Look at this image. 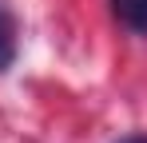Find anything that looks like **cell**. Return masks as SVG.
Wrapping results in <instances>:
<instances>
[{"label": "cell", "mask_w": 147, "mask_h": 143, "mask_svg": "<svg viewBox=\"0 0 147 143\" xmlns=\"http://www.w3.org/2000/svg\"><path fill=\"white\" fill-rule=\"evenodd\" d=\"M20 28H16V16H12V8L0 0V76L16 64V48H20Z\"/></svg>", "instance_id": "6da1fadb"}, {"label": "cell", "mask_w": 147, "mask_h": 143, "mask_svg": "<svg viewBox=\"0 0 147 143\" xmlns=\"http://www.w3.org/2000/svg\"><path fill=\"white\" fill-rule=\"evenodd\" d=\"M115 143H147V135H123V139H115Z\"/></svg>", "instance_id": "3957f363"}, {"label": "cell", "mask_w": 147, "mask_h": 143, "mask_svg": "<svg viewBox=\"0 0 147 143\" xmlns=\"http://www.w3.org/2000/svg\"><path fill=\"white\" fill-rule=\"evenodd\" d=\"M111 4V16L135 32V36H147V0H107Z\"/></svg>", "instance_id": "7a4b0ae2"}]
</instances>
